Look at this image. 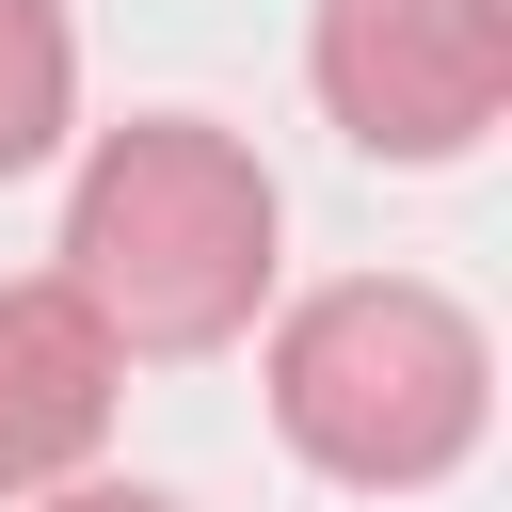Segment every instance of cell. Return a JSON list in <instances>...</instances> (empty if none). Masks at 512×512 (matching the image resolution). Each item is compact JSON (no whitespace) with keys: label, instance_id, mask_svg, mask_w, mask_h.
<instances>
[{"label":"cell","instance_id":"cell-6","mask_svg":"<svg viewBox=\"0 0 512 512\" xmlns=\"http://www.w3.org/2000/svg\"><path fill=\"white\" fill-rule=\"evenodd\" d=\"M32 512H176V496H144V480H64V496H32Z\"/></svg>","mask_w":512,"mask_h":512},{"label":"cell","instance_id":"cell-5","mask_svg":"<svg viewBox=\"0 0 512 512\" xmlns=\"http://www.w3.org/2000/svg\"><path fill=\"white\" fill-rule=\"evenodd\" d=\"M80 128V32L64 0H0V176H32Z\"/></svg>","mask_w":512,"mask_h":512},{"label":"cell","instance_id":"cell-3","mask_svg":"<svg viewBox=\"0 0 512 512\" xmlns=\"http://www.w3.org/2000/svg\"><path fill=\"white\" fill-rule=\"evenodd\" d=\"M304 80L400 176L480 160L496 112H512V0H320L304 16Z\"/></svg>","mask_w":512,"mask_h":512},{"label":"cell","instance_id":"cell-1","mask_svg":"<svg viewBox=\"0 0 512 512\" xmlns=\"http://www.w3.org/2000/svg\"><path fill=\"white\" fill-rule=\"evenodd\" d=\"M272 240H288V208H272L256 144L208 128V112H128V128L80 144V192H64V288H80V320H96L112 352H160V368H176V352L256 336V304H272Z\"/></svg>","mask_w":512,"mask_h":512},{"label":"cell","instance_id":"cell-2","mask_svg":"<svg viewBox=\"0 0 512 512\" xmlns=\"http://www.w3.org/2000/svg\"><path fill=\"white\" fill-rule=\"evenodd\" d=\"M496 416V336L416 272H336L272 320V432L352 496H432Z\"/></svg>","mask_w":512,"mask_h":512},{"label":"cell","instance_id":"cell-4","mask_svg":"<svg viewBox=\"0 0 512 512\" xmlns=\"http://www.w3.org/2000/svg\"><path fill=\"white\" fill-rule=\"evenodd\" d=\"M112 384H128V352L80 320V288H64V272H16V288H0V496H16V512L96 464Z\"/></svg>","mask_w":512,"mask_h":512}]
</instances>
